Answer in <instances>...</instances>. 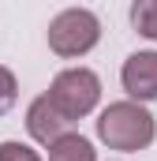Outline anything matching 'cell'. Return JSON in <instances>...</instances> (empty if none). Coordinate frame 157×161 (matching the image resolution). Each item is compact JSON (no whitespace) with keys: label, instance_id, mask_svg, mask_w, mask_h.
<instances>
[{"label":"cell","instance_id":"6da1fadb","mask_svg":"<svg viewBox=\"0 0 157 161\" xmlns=\"http://www.w3.org/2000/svg\"><path fill=\"white\" fill-rule=\"evenodd\" d=\"M157 135V120L146 105H135V101H112L109 109H101L97 116V139L120 150V154H138L154 142Z\"/></svg>","mask_w":157,"mask_h":161},{"label":"cell","instance_id":"7a4b0ae2","mask_svg":"<svg viewBox=\"0 0 157 161\" xmlns=\"http://www.w3.org/2000/svg\"><path fill=\"white\" fill-rule=\"evenodd\" d=\"M45 97L52 101V109L68 124H75V120L90 116L97 109V101H101V79L90 68H64L52 79V86H49Z\"/></svg>","mask_w":157,"mask_h":161},{"label":"cell","instance_id":"3957f363","mask_svg":"<svg viewBox=\"0 0 157 161\" xmlns=\"http://www.w3.org/2000/svg\"><path fill=\"white\" fill-rule=\"evenodd\" d=\"M97 41H101V19L90 8H64L49 23V49L64 60L86 56Z\"/></svg>","mask_w":157,"mask_h":161},{"label":"cell","instance_id":"277c9868","mask_svg":"<svg viewBox=\"0 0 157 161\" xmlns=\"http://www.w3.org/2000/svg\"><path fill=\"white\" fill-rule=\"evenodd\" d=\"M120 82L127 90V101L142 105V101H157V53H131L120 68Z\"/></svg>","mask_w":157,"mask_h":161},{"label":"cell","instance_id":"5b68a950","mask_svg":"<svg viewBox=\"0 0 157 161\" xmlns=\"http://www.w3.org/2000/svg\"><path fill=\"white\" fill-rule=\"evenodd\" d=\"M68 127H71V124L52 109V101H49L45 94L30 101V109H26V131H30V139H34V142L52 146L56 139H64V135H68Z\"/></svg>","mask_w":157,"mask_h":161},{"label":"cell","instance_id":"8992f818","mask_svg":"<svg viewBox=\"0 0 157 161\" xmlns=\"http://www.w3.org/2000/svg\"><path fill=\"white\" fill-rule=\"evenodd\" d=\"M49 161H97V150H94L90 139L68 131L64 139H56V142L49 146Z\"/></svg>","mask_w":157,"mask_h":161},{"label":"cell","instance_id":"52a82bcc","mask_svg":"<svg viewBox=\"0 0 157 161\" xmlns=\"http://www.w3.org/2000/svg\"><path fill=\"white\" fill-rule=\"evenodd\" d=\"M131 23L142 38L157 41V0H135L131 4Z\"/></svg>","mask_w":157,"mask_h":161},{"label":"cell","instance_id":"ba28073f","mask_svg":"<svg viewBox=\"0 0 157 161\" xmlns=\"http://www.w3.org/2000/svg\"><path fill=\"white\" fill-rule=\"evenodd\" d=\"M15 97H19V82H15V75H11V68L0 64V116L15 109Z\"/></svg>","mask_w":157,"mask_h":161},{"label":"cell","instance_id":"9c48e42d","mask_svg":"<svg viewBox=\"0 0 157 161\" xmlns=\"http://www.w3.org/2000/svg\"><path fill=\"white\" fill-rule=\"evenodd\" d=\"M0 161H41V158L34 146H26L19 139H8V142H0Z\"/></svg>","mask_w":157,"mask_h":161}]
</instances>
